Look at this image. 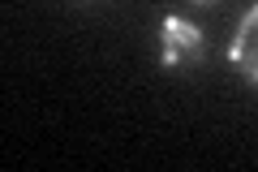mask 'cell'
<instances>
[{"label": "cell", "instance_id": "obj_1", "mask_svg": "<svg viewBox=\"0 0 258 172\" xmlns=\"http://www.w3.org/2000/svg\"><path fill=\"white\" fill-rule=\"evenodd\" d=\"M159 39V69L168 73H185V69H198L207 61V35L198 22L181 18V13H168L155 30Z\"/></svg>", "mask_w": 258, "mask_h": 172}, {"label": "cell", "instance_id": "obj_3", "mask_svg": "<svg viewBox=\"0 0 258 172\" xmlns=\"http://www.w3.org/2000/svg\"><path fill=\"white\" fill-rule=\"evenodd\" d=\"M194 5H215V0H194Z\"/></svg>", "mask_w": 258, "mask_h": 172}, {"label": "cell", "instance_id": "obj_2", "mask_svg": "<svg viewBox=\"0 0 258 172\" xmlns=\"http://www.w3.org/2000/svg\"><path fill=\"white\" fill-rule=\"evenodd\" d=\"M228 65L241 73L258 91V5H249L241 13L237 30H232V43H228Z\"/></svg>", "mask_w": 258, "mask_h": 172}]
</instances>
